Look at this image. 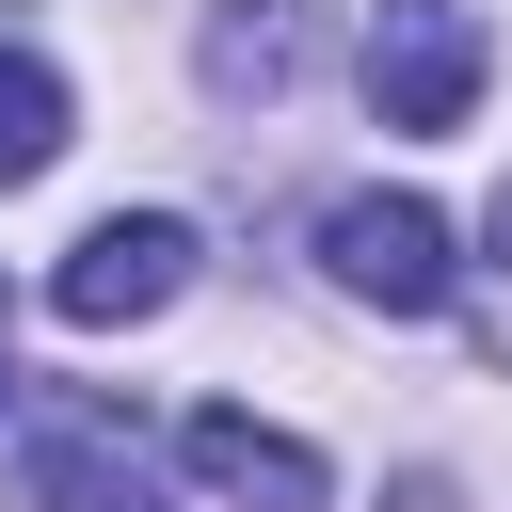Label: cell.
I'll list each match as a JSON object with an SVG mask.
<instances>
[{
  "mask_svg": "<svg viewBox=\"0 0 512 512\" xmlns=\"http://www.w3.org/2000/svg\"><path fill=\"white\" fill-rule=\"evenodd\" d=\"M480 80H496V32L464 0H384L368 16V112L384 128H464Z\"/></svg>",
  "mask_w": 512,
  "mask_h": 512,
  "instance_id": "1",
  "label": "cell"
},
{
  "mask_svg": "<svg viewBox=\"0 0 512 512\" xmlns=\"http://www.w3.org/2000/svg\"><path fill=\"white\" fill-rule=\"evenodd\" d=\"M320 272H336L352 304H384V320H432V304L464 288V256H448V208H416V192H352V208L320 224Z\"/></svg>",
  "mask_w": 512,
  "mask_h": 512,
  "instance_id": "2",
  "label": "cell"
},
{
  "mask_svg": "<svg viewBox=\"0 0 512 512\" xmlns=\"http://www.w3.org/2000/svg\"><path fill=\"white\" fill-rule=\"evenodd\" d=\"M176 288H192V224H176V208H112V224H96V240L48 272V304H64L80 336H112V320H160Z\"/></svg>",
  "mask_w": 512,
  "mask_h": 512,
  "instance_id": "3",
  "label": "cell"
},
{
  "mask_svg": "<svg viewBox=\"0 0 512 512\" xmlns=\"http://www.w3.org/2000/svg\"><path fill=\"white\" fill-rule=\"evenodd\" d=\"M16 496L32 512H144V432L112 400H48L32 448H16Z\"/></svg>",
  "mask_w": 512,
  "mask_h": 512,
  "instance_id": "4",
  "label": "cell"
},
{
  "mask_svg": "<svg viewBox=\"0 0 512 512\" xmlns=\"http://www.w3.org/2000/svg\"><path fill=\"white\" fill-rule=\"evenodd\" d=\"M176 464H192L208 496H240V512H320V496H336V464H320L304 432H272V416H240V400H208V416L176 432Z\"/></svg>",
  "mask_w": 512,
  "mask_h": 512,
  "instance_id": "5",
  "label": "cell"
},
{
  "mask_svg": "<svg viewBox=\"0 0 512 512\" xmlns=\"http://www.w3.org/2000/svg\"><path fill=\"white\" fill-rule=\"evenodd\" d=\"M48 160H64V80H48V64H16V48H0V192H32V176H48Z\"/></svg>",
  "mask_w": 512,
  "mask_h": 512,
  "instance_id": "6",
  "label": "cell"
},
{
  "mask_svg": "<svg viewBox=\"0 0 512 512\" xmlns=\"http://www.w3.org/2000/svg\"><path fill=\"white\" fill-rule=\"evenodd\" d=\"M288 64H304V32H288V16H224V32H208V80H256V96H272Z\"/></svg>",
  "mask_w": 512,
  "mask_h": 512,
  "instance_id": "7",
  "label": "cell"
},
{
  "mask_svg": "<svg viewBox=\"0 0 512 512\" xmlns=\"http://www.w3.org/2000/svg\"><path fill=\"white\" fill-rule=\"evenodd\" d=\"M496 336H512V192H496Z\"/></svg>",
  "mask_w": 512,
  "mask_h": 512,
  "instance_id": "8",
  "label": "cell"
},
{
  "mask_svg": "<svg viewBox=\"0 0 512 512\" xmlns=\"http://www.w3.org/2000/svg\"><path fill=\"white\" fill-rule=\"evenodd\" d=\"M0 400H16V384H0Z\"/></svg>",
  "mask_w": 512,
  "mask_h": 512,
  "instance_id": "9",
  "label": "cell"
}]
</instances>
